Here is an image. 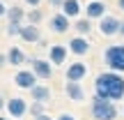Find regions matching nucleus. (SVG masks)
Here are the masks:
<instances>
[{"instance_id":"nucleus-2","label":"nucleus","mask_w":124,"mask_h":120,"mask_svg":"<svg viewBox=\"0 0 124 120\" xmlns=\"http://www.w3.org/2000/svg\"><path fill=\"white\" fill-rule=\"evenodd\" d=\"M92 118L94 120H115L117 118V106L110 99H103L94 95L92 99Z\"/></svg>"},{"instance_id":"nucleus-25","label":"nucleus","mask_w":124,"mask_h":120,"mask_svg":"<svg viewBox=\"0 0 124 120\" xmlns=\"http://www.w3.org/2000/svg\"><path fill=\"white\" fill-rule=\"evenodd\" d=\"M5 65H7V55H5V53H0V69H2Z\"/></svg>"},{"instance_id":"nucleus-13","label":"nucleus","mask_w":124,"mask_h":120,"mask_svg":"<svg viewBox=\"0 0 124 120\" xmlns=\"http://www.w3.org/2000/svg\"><path fill=\"white\" fill-rule=\"evenodd\" d=\"M48 62L51 65H64L67 62V46L64 44H53L48 49Z\"/></svg>"},{"instance_id":"nucleus-8","label":"nucleus","mask_w":124,"mask_h":120,"mask_svg":"<svg viewBox=\"0 0 124 120\" xmlns=\"http://www.w3.org/2000/svg\"><path fill=\"white\" fill-rule=\"evenodd\" d=\"M18 37H21V39L25 42V44H37V42H41V32H39V26H32V23L23 26V23H21Z\"/></svg>"},{"instance_id":"nucleus-21","label":"nucleus","mask_w":124,"mask_h":120,"mask_svg":"<svg viewBox=\"0 0 124 120\" xmlns=\"http://www.w3.org/2000/svg\"><path fill=\"white\" fill-rule=\"evenodd\" d=\"M28 111L37 118V116H41V113H44V104H41V102H32L30 106H28Z\"/></svg>"},{"instance_id":"nucleus-9","label":"nucleus","mask_w":124,"mask_h":120,"mask_svg":"<svg viewBox=\"0 0 124 120\" xmlns=\"http://www.w3.org/2000/svg\"><path fill=\"white\" fill-rule=\"evenodd\" d=\"M14 83H16L21 90H30L32 85L37 83V76L32 74V69H18L16 76H14Z\"/></svg>"},{"instance_id":"nucleus-28","label":"nucleus","mask_w":124,"mask_h":120,"mask_svg":"<svg viewBox=\"0 0 124 120\" xmlns=\"http://www.w3.org/2000/svg\"><path fill=\"white\" fill-rule=\"evenodd\" d=\"M5 12H7V7H5V2H2V0H0V18L5 16Z\"/></svg>"},{"instance_id":"nucleus-22","label":"nucleus","mask_w":124,"mask_h":120,"mask_svg":"<svg viewBox=\"0 0 124 120\" xmlns=\"http://www.w3.org/2000/svg\"><path fill=\"white\" fill-rule=\"evenodd\" d=\"M18 30H21V23H16V21L7 23V35L9 37H18Z\"/></svg>"},{"instance_id":"nucleus-4","label":"nucleus","mask_w":124,"mask_h":120,"mask_svg":"<svg viewBox=\"0 0 124 120\" xmlns=\"http://www.w3.org/2000/svg\"><path fill=\"white\" fill-rule=\"evenodd\" d=\"M120 26L122 21L117 16H110V14H103L101 18H99V32H101L103 37H113L120 32Z\"/></svg>"},{"instance_id":"nucleus-26","label":"nucleus","mask_w":124,"mask_h":120,"mask_svg":"<svg viewBox=\"0 0 124 120\" xmlns=\"http://www.w3.org/2000/svg\"><path fill=\"white\" fill-rule=\"evenodd\" d=\"M62 2H64V0H48V5H51V7H60Z\"/></svg>"},{"instance_id":"nucleus-10","label":"nucleus","mask_w":124,"mask_h":120,"mask_svg":"<svg viewBox=\"0 0 124 120\" xmlns=\"http://www.w3.org/2000/svg\"><path fill=\"white\" fill-rule=\"evenodd\" d=\"M67 49H69L74 55H85L90 51V42H87L85 35H76V37L69 39V46H67Z\"/></svg>"},{"instance_id":"nucleus-27","label":"nucleus","mask_w":124,"mask_h":120,"mask_svg":"<svg viewBox=\"0 0 124 120\" xmlns=\"http://www.w3.org/2000/svg\"><path fill=\"white\" fill-rule=\"evenodd\" d=\"M35 120H53V118H51V116H48V113H41V116H37Z\"/></svg>"},{"instance_id":"nucleus-6","label":"nucleus","mask_w":124,"mask_h":120,"mask_svg":"<svg viewBox=\"0 0 124 120\" xmlns=\"http://www.w3.org/2000/svg\"><path fill=\"white\" fill-rule=\"evenodd\" d=\"M5 109H7L9 118H23L28 113V102L23 97H12V99H7Z\"/></svg>"},{"instance_id":"nucleus-20","label":"nucleus","mask_w":124,"mask_h":120,"mask_svg":"<svg viewBox=\"0 0 124 120\" xmlns=\"http://www.w3.org/2000/svg\"><path fill=\"white\" fill-rule=\"evenodd\" d=\"M71 28H74L78 35H85V37H87V32L92 30V21H90V18H78V21H76Z\"/></svg>"},{"instance_id":"nucleus-23","label":"nucleus","mask_w":124,"mask_h":120,"mask_svg":"<svg viewBox=\"0 0 124 120\" xmlns=\"http://www.w3.org/2000/svg\"><path fill=\"white\" fill-rule=\"evenodd\" d=\"M23 2H25L28 7H39V5H41V0H23Z\"/></svg>"},{"instance_id":"nucleus-18","label":"nucleus","mask_w":124,"mask_h":120,"mask_svg":"<svg viewBox=\"0 0 124 120\" xmlns=\"http://www.w3.org/2000/svg\"><path fill=\"white\" fill-rule=\"evenodd\" d=\"M5 16H7V21L23 23V18H25V9H23V7H18V5H12V7H7Z\"/></svg>"},{"instance_id":"nucleus-19","label":"nucleus","mask_w":124,"mask_h":120,"mask_svg":"<svg viewBox=\"0 0 124 120\" xmlns=\"http://www.w3.org/2000/svg\"><path fill=\"white\" fill-rule=\"evenodd\" d=\"M25 18L32 26H39V23L44 21V12H41L39 7H30V12H25Z\"/></svg>"},{"instance_id":"nucleus-30","label":"nucleus","mask_w":124,"mask_h":120,"mask_svg":"<svg viewBox=\"0 0 124 120\" xmlns=\"http://www.w3.org/2000/svg\"><path fill=\"white\" fill-rule=\"evenodd\" d=\"M117 7H120L122 12H124V0H117Z\"/></svg>"},{"instance_id":"nucleus-14","label":"nucleus","mask_w":124,"mask_h":120,"mask_svg":"<svg viewBox=\"0 0 124 120\" xmlns=\"http://www.w3.org/2000/svg\"><path fill=\"white\" fill-rule=\"evenodd\" d=\"M87 74V65L85 62H71L67 67V81H83Z\"/></svg>"},{"instance_id":"nucleus-3","label":"nucleus","mask_w":124,"mask_h":120,"mask_svg":"<svg viewBox=\"0 0 124 120\" xmlns=\"http://www.w3.org/2000/svg\"><path fill=\"white\" fill-rule=\"evenodd\" d=\"M103 60H106L110 72L124 74V44H110L103 51Z\"/></svg>"},{"instance_id":"nucleus-11","label":"nucleus","mask_w":124,"mask_h":120,"mask_svg":"<svg viewBox=\"0 0 124 120\" xmlns=\"http://www.w3.org/2000/svg\"><path fill=\"white\" fill-rule=\"evenodd\" d=\"M103 14H106V2H103V0H90V2L85 5V18H90V21L101 18Z\"/></svg>"},{"instance_id":"nucleus-17","label":"nucleus","mask_w":124,"mask_h":120,"mask_svg":"<svg viewBox=\"0 0 124 120\" xmlns=\"http://www.w3.org/2000/svg\"><path fill=\"white\" fill-rule=\"evenodd\" d=\"M60 12L64 14V16H69V18H76L80 14V2L78 0H64V2L60 5Z\"/></svg>"},{"instance_id":"nucleus-31","label":"nucleus","mask_w":124,"mask_h":120,"mask_svg":"<svg viewBox=\"0 0 124 120\" xmlns=\"http://www.w3.org/2000/svg\"><path fill=\"white\" fill-rule=\"evenodd\" d=\"M117 35H122V39H124V23L120 26V32H117Z\"/></svg>"},{"instance_id":"nucleus-15","label":"nucleus","mask_w":124,"mask_h":120,"mask_svg":"<svg viewBox=\"0 0 124 120\" xmlns=\"http://www.w3.org/2000/svg\"><path fill=\"white\" fill-rule=\"evenodd\" d=\"M30 97H32V102H41V104H46L51 99V88L48 85H44V83H35L30 88Z\"/></svg>"},{"instance_id":"nucleus-5","label":"nucleus","mask_w":124,"mask_h":120,"mask_svg":"<svg viewBox=\"0 0 124 120\" xmlns=\"http://www.w3.org/2000/svg\"><path fill=\"white\" fill-rule=\"evenodd\" d=\"M30 69H32V74H35L37 79H41V81H48L51 76H53V65H51L48 60H44V58H32L30 60Z\"/></svg>"},{"instance_id":"nucleus-16","label":"nucleus","mask_w":124,"mask_h":120,"mask_svg":"<svg viewBox=\"0 0 124 120\" xmlns=\"http://www.w3.org/2000/svg\"><path fill=\"white\" fill-rule=\"evenodd\" d=\"M5 55H7V65H14V67H21L23 62L28 60V58H25V53H23L18 46H12V49H9Z\"/></svg>"},{"instance_id":"nucleus-1","label":"nucleus","mask_w":124,"mask_h":120,"mask_svg":"<svg viewBox=\"0 0 124 120\" xmlns=\"http://www.w3.org/2000/svg\"><path fill=\"white\" fill-rule=\"evenodd\" d=\"M94 95L103 99H122L124 97V76L120 72H101V74L94 79Z\"/></svg>"},{"instance_id":"nucleus-32","label":"nucleus","mask_w":124,"mask_h":120,"mask_svg":"<svg viewBox=\"0 0 124 120\" xmlns=\"http://www.w3.org/2000/svg\"><path fill=\"white\" fill-rule=\"evenodd\" d=\"M0 120H7V118H0Z\"/></svg>"},{"instance_id":"nucleus-12","label":"nucleus","mask_w":124,"mask_h":120,"mask_svg":"<svg viewBox=\"0 0 124 120\" xmlns=\"http://www.w3.org/2000/svg\"><path fill=\"white\" fill-rule=\"evenodd\" d=\"M64 92H67V97H69L71 102H83L85 99V90H83V85H80V81H67Z\"/></svg>"},{"instance_id":"nucleus-24","label":"nucleus","mask_w":124,"mask_h":120,"mask_svg":"<svg viewBox=\"0 0 124 120\" xmlns=\"http://www.w3.org/2000/svg\"><path fill=\"white\" fill-rule=\"evenodd\" d=\"M55 120H76V118L71 116V113H60V116L55 118Z\"/></svg>"},{"instance_id":"nucleus-29","label":"nucleus","mask_w":124,"mask_h":120,"mask_svg":"<svg viewBox=\"0 0 124 120\" xmlns=\"http://www.w3.org/2000/svg\"><path fill=\"white\" fill-rule=\"evenodd\" d=\"M2 109H5V99H2V95H0V113H2Z\"/></svg>"},{"instance_id":"nucleus-7","label":"nucleus","mask_w":124,"mask_h":120,"mask_svg":"<svg viewBox=\"0 0 124 120\" xmlns=\"http://www.w3.org/2000/svg\"><path fill=\"white\" fill-rule=\"evenodd\" d=\"M48 28L55 32V35H64V32L71 28V18H69V16H64L62 12H58V14H53V16H51Z\"/></svg>"}]
</instances>
